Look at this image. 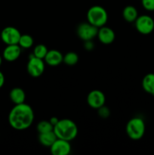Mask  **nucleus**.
I'll list each match as a JSON object with an SVG mask.
<instances>
[{
  "label": "nucleus",
  "instance_id": "f257e3e1",
  "mask_svg": "<svg viewBox=\"0 0 154 155\" xmlns=\"http://www.w3.org/2000/svg\"><path fill=\"white\" fill-rule=\"evenodd\" d=\"M34 120V112L31 106L26 104H15L8 114V123L16 130H24L31 127Z\"/></svg>",
  "mask_w": 154,
  "mask_h": 155
},
{
  "label": "nucleus",
  "instance_id": "f03ea898",
  "mask_svg": "<svg viewBox=\"0 0 154 155\" xmlns=\"http://www.w3.org/2000/svg\"><path fill=\"white\" fill-rule=\"evenodd\" d=\"M53 131L57 136V139L70 142L76 138L78 135V127L71 120L61 119L59 120L58 123L54 126Z\"/></svg>",
  "mask_w": 154,
  "mask_h": 155
},
{
  "label": "nucleus",
  "instance_id": "7ed1b4c3",
  "mask_svg": "<svg viewBox=\"0 0 154 155\" xmlns=\"http://www.w3.org/2000/svg\"><path fill=\"white\" fill-rule=\"evenodd\" d=\"M87 21L98 28L105 26L108 21V14L106 9L100 5H94L87 12Z\"/></svg>",
  "mask_w": 154,
  "mask_h": 155
},
{
  "label": "nucleus",
  "instance_id": "20e7f679",
  "mask_svg": "<svg viewBox=\"0 0 154 155\" xmlns=\"http://www.w3.org/2000/svg\"><path fill=\"white\" fill-rule=\"evenodd\" d=\"M126 133L132 140H139L144 136L146 126L142 118L136 117L130 120L126 125Z\"/></svg>",
  "mask_w": 154,
  "mask_h": 155
},
{
  "label": "nucleus",
  "instance_id": "39448f33",
  "mask_svg": "<svg viewBox=\"0 0 154 155\" xmlns=\"http://www.w3.org/2000/svg\"><path fill=\"white\" fill-rule=\"evenodd\" d=\"M134 25L136 30L141 34H150L154 30V20L149 15H142L137 17L134 21Z\"/></svg>",
  "mask_w": 154,
  "mask_h": 155
},
{
  "label": "nucleus",
  "instance_id": "423d86ee",
  "mask_svg": "<svg viewBox=\"0 0 154 155\" xmlns=\"http://www.w3.org/2000/svg\"><path fill=\"white\" fill-rule=\"evenodd\" d=\"M27 71L31 77H39L45 71V61L32 54L27 64Z\"/></svg>",
  "mask_w": 154,
  "mask_h": 155
},
{
  "label": "nucleus",
  "instance_id": "0eeeda50",
  "mask_svg": "<svg viewBox=\"0 0 154 155\" xmlns=\"http://www.w3.org/2000/svg\"><path fill=\"white\" fill-rule=\"evenodd\" d=\"M98 28L92 25L89 22H84L80 24L77 27V35L82 40H92L98 35Z\"/></svg>",
  "mask_w": 154,
  "mask_h": 155
},
{
  "label": "nucleus",
  "instance_id": "6e6552de",
  "mask_svg": "<svg viewBox=\"0 0 154 155\" xmlns=\"http://www.w3.org/2000/svg\"><path fill=\"white\" fill-rule=\"evenodd\" d=\"M21 33L19 30L14 27H6L0 33V38L6 45L18 44Z\"/></svg>",
  "mask_w": 154,
  "mask_h": 155
},
{
  "label": "nucleus",
  "instance_id": "1a4fd4ad",
  "mask_svg": "<svg viewBox=\"0 0 154 155\" xmlns=\"http://www.w3.org/2000/svg\"><path fill=\"white\" fill-rule=\"evenodd\" d=\"M106 97L104 92L98 89L91 91L87 96V103L91 108L98 109L104 105Z\"/></svg>",
  "mask_w": 154,
  "mask_h": 155
},
{
  "label": "nucleus",
  "instance_id": "9d476101",
  "mask_svg": "<svg viewBox=\"0 0 154 155\" xmlns=\"http://www.w3.org/2000/svg\"><path fill=\"white\" fill-rule=\"evenodd\" d=\"M50 151L53 155H67L71 152V145L69 141L57 139L50 147Z\"/></svg>",
  "mask_w": 154,
  "mask_h": 155
},
{
  "label": "nucleus",
  "instance_id": "9b49d317",
  "mask_svg": "<svg viewBox=\"0 0 154 155\" xmlns=\"http://www.w3.org/2000/svg\"><path fill=\"white\" fill-rule=\"evenodd\" d=\"M97 36L100 42L105 45H109L114 42L116 34L113 29L106 27V26H103V27L98 28Z\"/></svg>",
  "mask_w": 154,
  "mask_h": 155
},
{
  "label": "nucleus",
  "instance_id": "f8f14e48",
  "mask_svg": "<svg viewBox=\"0 0 154 155\" xmlns=\"http://www.w3.org/2000/svg\"><path fill=\"white\" fill-rule=\"evenodd\" d=\"M21 54V47L18 44L7 45L2 53V58L9 62L14 61L19 58Z\"/></svg>",
  "mask_w": 154,
  "mask_h": 155
},
{
  "label": "nucleus",
  "instance_id": "ddd939ff",
  "mask_svg": "<svg viewBox=\"0 0 154 155\" xmlns=\"http://www.w3.org/2000/svg\"><path fill=\"white\" fill-rule=\"evenodd\" d=\"M63 55L60 51L56 49L48 50L45 55L44 61L45 63L51 67H56L60 65L63 62Z\"/></svg>",
  "mask_w": 154,
  "mask_h": 155
},
{
  "label": "nucleus",
  "instance_id": "4468645a",
  "mask_svg": "<svg viewBox=\"0 0 154 155\" xmlns=\"http://www.w3.org/2000/svg\"><path fill=\"white\" fill-rule=\"evenodd\" d=\"M10 99L14 104H19L25 102L26 94L24 89L20 87H15L11 90L9 93Z\"/></svg>",
  "mask_w": 154,
  "mask_h": 155
},
{
  "label": "nucleus",
  "instance_id": "2eb2a0df",
  "mask_svg": "<svg viewBox=\"0 0 154 155\" xmlns=\"http://www.w3.org/2000/svg\"><path fill=\"white\" fill-rule=\"evenodd\" d=\"M57 139V137L54 131L48 132V133H39V143L45 147H49L50 148Z\"/></svg>",
  "mask_w": 154,
  "mask_h": 155
},
{
  "label": "nucleus",
  "instance_id": "dca6fc26",
  "mask_svg": "<svg viewBox=\"0 0 154 155\" xmlns=\"http://www.w3.org/2000/svg\"><path fill=\"white\" fill-rule=\"evenodd\" d=\"M138 12L137 8L132 5H128L122 11V17L124 20L128 23H133L138 17Z\"/></svg>",
  "mask_w": 154,
  "mask_h": 155
},
{
  "label": "nucleus",
  "instance_id": "f3484780",
  "mask_svg": "<svg viewBox=\"0 0 154 155\" xmlns=\"http://www.w3.org/2000/svg\"><path fill=\"white\" fill-rule=\"evenodd\" d=\"M142 87L147 93L154 94V74L150 73L144 76L142 80Z\"/></svg>",
  "mask_w": 154,
  "mask_h": 155
},
{
  "label": "nucleus",
  "instance_id": "a211bd4d",
  "mask_svg": "<svg viewBox=\"0 0 154 155\" xmlns=\"http://www.w3.org/2000/svg\"><path fill=\"white\" fill-rule=\"evenodd\" d=\"M79 61V55L74 51H69L63 56V62L68 66H74Z\"/></svg>",
  "mask_w": 154,
  "mask_h": 155
},
{
  "label": "nucleus",
  "instance_id": "6ab92c4d",
  "mask_svg": "<svg viewBox=\"0 0 154 155\" xmlns=\"http://www.w3.org/2000/svg\"><path fill=\"white\" fill-rule=\"evenodd\" d=\"M33 43H34V40L30 35L24 34L21 36L18 45L21 47V48L27 49V48H31L33 45Z\"/></svg>",
  "mask_w": 154,
  "mask_h": 155
},
{
  "label": "nucleus",
  "instance_id": "aec40b11",
  "mask_svg": "<svg viewBox=\"0 0 154 155\" xmlns=\"http://www.w3.org/2000/svg\"><path fill=\"white\" fill-rule=\"evenodd\" d=\"M48 51V49L45 45H43V44H39V45H36L35 46L34 49H33V54L35 57L43 59L44 60Z\"/></svg>",
  "mask_w": 154,
  "mask_h": 155
},
{
  "label": "nucleus",
  "instance_id": "412c9836",
  "mask_svg": "<svg viewBox=\"0 0 154 155\" xmlns=\"http://www.w3.org/2000/svg\"><path fill=\"white\" fill-rule=\"evenodd\" d=\"M36 129H37V131L39 134V133H48V132L53 131L54 127H53L52 124L50 123V121L42 120L40 121V122L37 124Z\"/></svg>",
  "mask_w": 154,
  "mask_h": 155
},
{
  "label": "nucleus",
  "instance_id": "4be33fe9",
  "mask_svg": "<svg viewBox=\"0 0 154 155\" xmlns=\"http://www.w3.org/2000/svg\"><path fill=\"white\" fill-rule=\"evenodd\" d=\"M141 3L143 8L148 12L154 11V0H141Z\"/></svg>",
  "mask_w": 154,
  "mask_h": 155
},
{
  "label": "nucleus",
  "instance_id": "5701e85b",
  "mask_svg": "<svg viewBox=\"0 0 154 155\" xmlns=\"http://www.w3.org/2000/svg\"><path fill=\"white\" fill-rule=\"evenodd\" d=\"M98 114H99V116L101 117L102 118H107L109 116H110V110H109V108L107 107H106V106H102V107H101L100 108L98 109Z\"/></svg>",
  "mask_w": 154,
  "mask_h": 155
},
{
  "label": "nucleus",
  "instance_id": "b1692460",
  "mask_svg": "<svg viewBox=\"0 0 154 155\" xmlns=\"http://www.w3.org/2000/svg\"><path fill=\"white\" fill-rule=\"evenodd\" d=\"M84 48H85L87 51H91L94 48H95V45H94L92 40H88L84 42Z\"/></svg>",
  "mask_w": 154,
  "mask_h": 155
},
{
  "label": "nucleus",
  "instance_id": "393cba45",
  "mask_svg": "<svg viewBox=\"0 0 154 155\" xmlns=\"http://www.w3.org/2000/svg\"><path fill=\"white\" fill-rule=\"evenodd\" d=\"M5 84V76L2 71H0V89L4 86Z\"/></svg>",
  "mask_w": 154,
  "mask_h": 155
},
{
  "label": "nucleus",
  "instance_id": "a878e982",
  "mask_svg": "<svg viewBox=\"0 0 154 155\" xmlns=\"http://www.w3.org/2000/svg\"><path fill=\"white\" fill-rule=\"evenodd\" d=\"M49 121H50V123H51V124H52L53 127H54V126H55L56 124H57V123H58L59 119L57 117H51V119H50Z\"/></svg>",
  "mask_w": 154,
  "mask_h": 155
},
{
  "label": "nucleus",
  "instance_id": "bb28decb",
  "mask_svg": "<svg viewBox=\"0 0 154 155\" xmlns=\"http://www.w3.org/2000/svg\"><path fill=\"white\" fill-rule=\"evenodd\" d=\"M2 64V57L0 55V67H1Z\"/></svg>",
  "mask_w": 154,
  "mask_h": 155
},
{
  "label": "nucleus",
  "instance_id": "cd10ccee",
  "mask_svg": "<svg viewBox=\"0 0 154 155\" xmlns=\"http://www.w3.org/2000/svg\"><path fill=\"white\" fill-rule=\"evenodd\" d=\"M154 95V94H153V95Z\"/></svg>",
  "mask_w": 154,
  "mask_h": 155
}]
</instances>
